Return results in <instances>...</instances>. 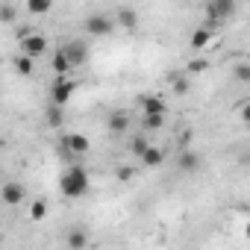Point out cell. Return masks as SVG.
Wrapping results in <instances>:
<instances>
[{
    "instance_id": "25",
    "label": "cell",
    "mask_w": 250,
    "mask_h": 250,
    "mask_svg": "<svg viewBox=\"0 0 250 250\" xmlns=\"http://www.w3.org/2000/svg\"><path fill=\"white\" fill-rule=\"evenodd\" d=\"M118 180H121V183H130V180H133V171H130V168H121V171H118Z\"/></svg>"
},
{
    "instance_id": "28",
    "label": "cell",
    "mask_w": 250,
    "mask_h": 250,
    "mask_svg": "<svg viewBox=\"0 0 250 250\" xmlns=\"http://www.w3.org/2000/svg\"><path fill=\"white\" fill-rule=\"evenodd\" d=\"M0 177H3V171H0Z\"/></svg>"
},
{
    "instance_id": "6",
    "label": "cell",
    "mask_w": 250,
    "mask_h": 250,
    "mask_svg": "<svg viewBox=\"0 0 250 250\" xmlns=\"http://www.w3.org/2000/svg\"><path fill=\"white\" fill-rule=\"evenodd\" d=\"M235 0H209V9H206V15H209V21H227V18H232L235 15Z\"/></svg>"
},
{
    "instance_id": "1",
    "label": "cell",
    "mask_w": 250,
    "mask_h": 250,
    "mask_svg": "<svg viewBox=\"0 0 250 250\" xmlns=\"http://www.w3.org/2000/svg\"><path fill=\"white\" fill-rule=\"evenodd\" d=\"M59 191L68 197V200H77L88 191V171L80 168V165H71L62 177H59Z\"/></svg>"
},
{
    "instance_id": "14",
    "label": "cell",
    "mask_w": 250,
    "mask_h": 250,
    "mask_svg": "<svg viewBox=\"0 0 250 250\" xmlns=\"http://www.w3.org/2000/svg\"><path fill=\"white\" fill-rule=\"evenodd\" d=\"M85 244H88V232H85V227H74V229L68 232V247L80 250V247H85Z\"/></svg>"
},
{
    "instance_id": "3",
    "label": "cell",
    "mask_w": 250,
    "mask_h": 250,
    "mask_svg": "<svg viewBox=\"0 0 250 250\" xmlns=\"http://www.w3.org/2000/svg\"><path fill=\"white\" fill-rule=\"evenodd\" d=\"M88 147H91V142H88L85 136H80V133H68V136L62 139V145H59V150L65 153V159L85 156V153H88Z\"/></svg>"
},
{
    "instance_id": "22",
    "label": "cell",
    "mask_w": 250,
    "mask_h": 250,
    "mask_svg": "<svg viewBox=\"0 0 250 250\" xmlns=\"http://www.w3.org/2000/svg\"><path fill=\"white\" fill-rule=\"evenodd\" d=\"M145 147H147V139H145V136H136V139L130 142V153H133V156H142Z\"/></svg>"
},
{
    "instance_id": "7",
    "label": "cell",
    "mask_w": 250,
    "mask_h": 250,
    "mask_svg": "<svg viewBox=\"0 0 250 250\" xmlns=\"http://www.w3.org/2000/svg\"><path fill=\"white\" fill-rule=\"evenodd\" d=\"M24 197H27V188L21 183H15V180L3 183V188H0V200L6 206H18V203H24Z\"/></svg>"
},
{
    "instance_id": "18",
    "label": "cell",
    "mask_w": 250,
    "mask_h": 250,
    "mask_svg": "<svg viewBox=\"0 0 250 250\" xmlns=\"http://www.w3.org/2000/svg\"><path fill=\"white\" fill-rule=\"evenodd\" d=\"M53 6V0H27V12L30 15H47Z\"/></svg>"
},
{
    "instance_id": "19",
    "label": "cell",
    "mask_w": 250,
    "mask_h": 250,
    "mask_svg": "<svg viewBox=\"0 0 250 250\" xmlns=\"http://www.w3.org/2000/svg\"><path fill=\"white\" fill-rule=\"evenodd\" d=\"M50 65H53V74H56V77H62V74H68V71H71V65H68V59H65V53H62V50H56V53H53V62H50Z\"/></svg>"
},
{
    "instance_id": "9",
    "label": "cell",
    "mask_w": 250,
    "mask_h": 250,
    "mask_svg": "<svg viewBox=\"0 0 250 250\" xmlns=\"http://www.w3.org/2000/svg\"><path fill=\"white\" fill-rule=\"evenodd\" d=\"M21 44H24V53L33 56V59H39V56L47 50V39H44L42 33H27V36L21 39Z\"/></svg>"
},
{
    "instance_id": "17",
    "label": "cell",
    "mask_w": 250,
    "mask_h": 250,
    "mask_svg": "<svg viewBox=\"0 0 250 250\" xmlns=\"http://www.w3.org/2000/svg\"><path fill=\"white\" fill-rule=\"evenodd\" d=\"M33 62H36L33 56H27V53H21V56H15V71H18L21 77H30V74H33V68H36Z\"/></svg>"
},
{
    "instance_id": "20",
    "label": "cell",
    "mask_w": 250,
    "mask_h": 250,
    "mask_svg": "<svg viewBox=\"0 0 250 250\" xmlns=\"http://www.w3.org/2000/svg\"><path fill=\"white\" fill-rule=\"evenodd\" d=\"M165 124V115L162 112H150V115H145V130H159Z\"/></svg>"
},
{
    "instance_id": "23",
    "label": "cell",
    "mask_w": 250,
    "mask_h": 250,
    "mask_svg": "<svg viewBox=\"0 0 250 250\" xmlns=\"http://www.w3.org/2000/svg\"><path fill=\"white\" fill-rule=\"evenodd\" d=\"M235 80H238V83H247V80H250V65H247V62H241V65L235 68Z\"/></svg>"
},
{
    "instance_id": "26",
    "label": "cell",
    "mask_w": 250,
    "mask_h": 250,
    "mask_svg": "<svg viewBox=\"0 0 250 250\" xmlns=\"http://www.w3.org/2000/svg\"><path fill=\"white\" fill-rule=\"evenodd\" d=\"M174 91H177V94H186V91H188V83H186V80H177V83H174Z\"/></svg>"
},
{
    "instance_id": "12",
    "label": "cell",
    "mask_w": 250,
    "mask_h": 250,
    "mask_svg": "<svg viewBox=\"0 0 250 250\" xmlns=\"http://www.w3.org/2000/svg\"><path fill=\"white\" fill-rule=\"evenodd\" d=\"M115 21H118L124 30H136V27H139V12H136V9H127V6H124V9H118Z\"/></svg>"
},
{
    "instance_id": "15",
    "label": "cell",
    "mask_w": 250,
    "mask_h": 250,
    "mask_svg": "<svg viewBox=\"0 0 250 250\" xmlns=\"http://www.w3.org/2000/svg\"><path fill=\"white\" fill-rule=\"evenodd\" d=\"M47 124H50L53 130H62V124H65V106L50 103V109H47Z\"/></svg>"
},
{
    "instance_id": "2",
    "label": "cell",
    "mask_w": 250,
    "mask_h": 250,
    "mask_svg": "<svg viewBox=\"0 0 250 250\" xmlns=\"http://www.w3.org/2000/svg\"><path fill=\"white\" fill-rule=\"evenodd\" d=\"M83 30H85V36H91V39H106V36H112L115 21H112L109 15H103V12H91V15L83 21Z\"/></svg>"
},
{
    "instance_id": "11",
    "label": "cell",
    "mask_w": 250,
    "mask_h": 250,
    "mask_svg": "<svg viewBox=\"0 0 250 250\" xmlns=\"http://www.w3.org/2000/svg\"><path fill=\"white\" fill-rule=\"evenodd\" d=\"M139 159H142V165H145V168H159V165L165 162V150H162V147L147 145V147H145V153H142Z\"/></svg>"
},
{
    "instance_id": "21",
    "label": "cell",
    "mask_w": 250,
    "mask_h": 250,
    "mask_svg": "<svg viewBox=\"0 0 250 250\" xmlns=\"http://www.w3.org/2000/svg\"><path fill=\"white\" fill-rule=\"evenodd\" d=\"M44 215H47V203H44V200H36V203L30 206V218H33V221H42Z\"/></svg>"
},
{
    "instance_id": "16",
    "label": "cell",
    "mask_w": 250,
    "mask_h": 250,
    "mask_svg": "<svg viewBox=\"0 0 250 250\" xmlns=\"http://www.w3.org/2000/svg\"><path fill=\"white\" fill-rule=\"evenodd\" d=\"M209 42H212V30H209V27H200V30L191 33V47H194V50H203Z\"/></svg>"
},
{
    "instance_id": "27",
    "label": "cell",
    "mask_w": 250,
    "mask_h": 250,
    "mask_svg": "<svg viewBox=\"0 0 250 250\" xmlns=\"http://www.w3.org/2000/svg\"><path fill=\"white\" fill-rule=\"evenodd\" d=\"M188 71H194V74H197V71H206V62H203V59H197V62H191V65H188Z\"/></svg>"
},
{
    "instance_id": "8",
    "label": "cell",
    "mask_w": 250,
    "mask_h": 250,
    "mask_svg": "<svg viewBox=\"0 0 250 250\" xmlns=\"http://www.w3.org/2000/svg\"><path fill=\"white\" fill-rule=\"evenodd\" d=\"M106 130H109L112 136H124V133L130 130V115L124 112V109L109 112V118H106Z\"/></svg>"
},
{
    "instance_id": "13",
    "label": "cell",
    "mask_w": 250,
    "mask_h": 250,
    "mask_svg": "<svg viewBox=\"0 0 250 250\" xmlns=\"http://www.w3.org/2000/svg\"><path fill=\"white\" fill-rule=\"evenodd\" d=\"M139 106H142V112H145V115H150V112H162V115H165V109H168V106H165V100H162V97H156V94L142 97V100H139Z\"/></svg>"
},
{
    "instance_id": "10",
    "label": "cell",
    "mask_w": 250,
    "mask_h": 250,
    "mask_svg": "<svg viewBox=\"0 0 250 250\" xmlns=\"http://www.w3.org/2000/svg\"><path fill=\"white\" fill-rule=\"evenodd\" d=\"M200 168V153H194V150H180V156H177V171L180 174H194Z\"/></svg>"
},
{
    "instance_id": "5",
    "label": "cell",
    "mask_w": 250,
    "mask_h": 250,
    "mask_svg": "<svg viewBox=\"0 0 250 250\" xmlns=\"http://www.w3.org/2000/svg\"><path fill=\"white\" fill-rule=\"evenodd\" d=\"M74 88H77V83H74V80H68V74L56 77V83L50 85V103H56V106H68V100H71Z\"/></svg>"
},
{
    "instance_id": "24",
    "label": "cell",
    "mask_w": 250,
    "mask_h": 250,
    "mask_svg": "<svg viewBox=\"0 0 250 250\" xmlns=\"http://www.w3.org/2000/svg\"><path fill=\"white\" fill-rule=\"evenodd\" d=\"M0 21H6V24H9V21H15V9H12L9 3L0 6Z\"/></svg>"
},
{
    "instance_id": "4",
    "label": "cell",
    "mask_w": 250,
    "mask_h": 250,
    "mask_svg": "<svg viewBox=\"0 0 250 250\" xmlns=\"http://www.w3.org/2000/svg\"><path fill=\"white\" fill-rule=\"evenodd\" d=\"M59 50L65 53V59H68L71 68L85 65V59H88V44H85V42H77V39H74V42H62Z\"/></svg>"
}]
</instances>
